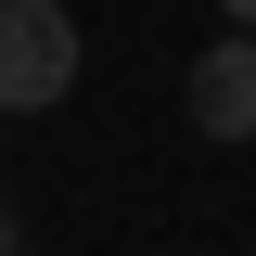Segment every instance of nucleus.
Returning a JSON list of instances; mask_svg holds the SVG:
<instances>
[{
    "label": "nucleus",
    "mask_w": 256,
    "mask_h": 256,
    "mask_svg": "<svg viewBox=\"0 0 256 256\" xmlns=\"http://www.w3.org/2000/svg\"><path fill=\"white\" fill-rule=\"evenodd\" d=\"M64 90H77V13L64 0H0V116H38Z\"/></svg>",
    "instance_id": "f257e3e1"
},
{
    "label": "nucleus",
    "mask_w": 256,
    "mask_h": 256,
    "mask_svg": "<svg viewBox=\"0 0 256 256\" xmlns=\"http://www.w3.org/2000/svg\"><path fill=\"white\" fill-rule=\"evenodd\" d=\"M192 128L205 141H256V38H218L192 64Z\"/></svg>",
    "instance_id": "f03ea898"
},
{
    "label": "nucleus",
    "mask_w": 256,
    "mask_h": 256,
    "mask_svg": "<svg viewBox=\"0 0 256 256\" xmlns=\"http://www.w3.org/2000/svg\"><path fill=\"white\" fill-rule=\"evenodd\" d=\"M230 26H256V0H230Z\"/></svg>",
    "instance_id": "7ed1b4c3"
},
{
    "label": "nucleus",
    "mask_w": 256,
    "mask_h": 256,
    "mask_svg": "<svg viewBox=\"0 0 256 256\" xmlns=\"http://www.w3.org/2000/svg\"><path fill=\"white\" fill-rule=\"evenodd\" d=\"M0 256H13V218H0Z\"/></svg>",
    "instance_id": "20e7f679"
}]
</instances>
